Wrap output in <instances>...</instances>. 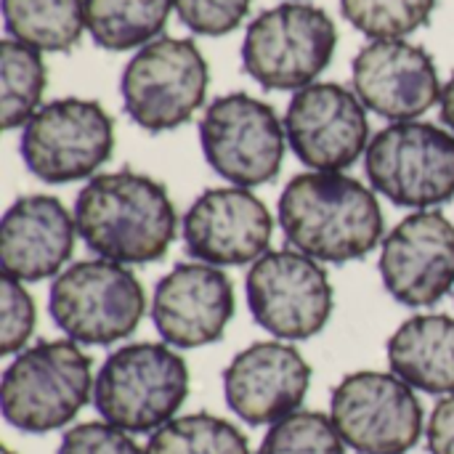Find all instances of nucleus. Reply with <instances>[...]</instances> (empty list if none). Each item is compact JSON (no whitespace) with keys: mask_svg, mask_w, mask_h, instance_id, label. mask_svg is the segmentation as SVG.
<instances>
[{"mask_svg":"<svg viewBox=\"0 0 454 454\" xmlns=\"http://www.w3.org/2000/svg\"><path fill=\"white\" fill-rule=\"evenodd\" d=\"M277 215L287 245L319 263L359 261L386 239L375 192L346 173L295 176L279 197Z\"/></svg>","mask_w":454,"mask_h":454,"instance_id":"f257e3e1","label":"nucleus"},{"mask_svg":"<svg viewBox=\"0 0 454 454\" xmlns=\"http://www.w3.org/2000/svg\"><path fill=\"white\" fill-rule=\"evenodd\" d=\"M77 234L104 261L138 266L160 261L176 239L168 189L136 170L93 176L74 200Z\"/></svg>","mask_w":454,"mask_h":454,"instance_id":"f03ea898","label":"nucleus"},{"mask_svg":"<svg viewBox=\"0 0 454 454\" xmlns=\"http://www.w3.org/2000/svg\"><path fill=\"white\" fill-rule=\"evenodd\" d=\"M189 396V367L168 343H130L101 364L93 404L104 423L128 434L168 426Z\"/></svg>","mask_w":454,"mask_h":454,"instance_id":"7ed1b4c3","label":"nucleus"},{"mask_svg":"<svg viewBox=\"0 0 454 454\" xmlns=\"http://www.w3.org/2000/svg\"><path fill=\"white\" fill-rule=\"evenodd\" d=\"M93 383L90 356L74 340H43L5 367L0 410L5 423L24 434H51L77 418Z\"/></svg>","mask_w":454,"mask_h":454,"instance_id":"20e7f679","label":"nucleus"},{"mask_svg":"<svg viewBox=\"0 0 454 454\" xmlns=\"http://www.w3.org/2000/svg\"><path fill=\"white\" fill-rule=\"evenodd\" d=\"M338 29L311 3H279L258 13L242 40V67L266 90H301L333 61Z\"/></svg>","mask_w":454,"mask_h":454,"instance_id":"39448f33","label":"nucleus"},{"mask_svg":"<svg viewBox=\"0 0 454 454\" xmlns=\"http://www.w3.org/2000/svg\"><path fill=\"white\" fill-rule=\"evenodd\" d=\"M48 311L69 340L112 346L136 333L146 311V295L128 266L96 258L80 261L53 279Z\"/></svg>","mask_w":454,"mask_h":454,"instance_id":"423d86ee","label":"nucleus"},{"mask_svg":"<svg viewBox=\"0 0 454 454\" xmlns=\"http://www.w3.org/2000/svg\"><path fill=\"white\" fill-rule=\"evenodd\" d=\"M210 69L186 37H157L128 61L120 80L128 117L149 130H176L205 104Z\"/></svg>","mask_w":454,"mask_h":454,"instance_id":"0eeeda50","label":"nucleus"},{"mask_svg":"<svg viewBox=\"0 0 454 454\" xmlns=\"http://www.w3.org/2000/svg\"><path fill=\"white\" fill-rule=\"evenodd\" d=\"M375 192L399 207L431 210L454 197V133L431 122H394L364 152Z\"/></svg>","mask_w":454,"mask_h":454,"instance_id":"6e6552de","label":"nucleus"},{"mask_svg":"<svg viewBox=\"0 0 454 454\" xmlns=\"http://www.w3.org/2000/svg\"><path fill=\"white\" fill-rule=\"evenodd\" d=\"M114 149V120L90 98L43 104L21 130L19 154L45 184H72L93 176Z\"/></svg>","mask_w":454,"mask_h":454,"instance_id":"1a4fd4ad","label":"nucleus"},{"mask_svg":"<svg viewBox=\"0 0 454 454\" xmlns=\"http://www.w3.org/2000/svg\"><path fill=\"white\" fill-rule=\"evenodd\" d=\"M285 125L271 104L250 93L218 96L200 120V144L207 165L231 186H263L285 160Z\"/></svg>","mask_w":454,"mask_h":454,"instance_id":"9d476101","label":"nucleus"},{"mask_svg":"<svg viewBox=\"0 0 454 454\" xmlns=\"http://www.w3.org/2000/svg\"><path fill=\"white\" fill-rule=\"evenodd\" d=\"M330 418L356 454H407L423 436V404L394 372L346 375L330 399Z\"/></svg>","mask_w":454,"mask_h":454,"instance_id":"9b49d317","label":"nucleus"},{"mask_svg":"<svg viewBox=\"0 0 454 454\" xmlns=\"http://www.w3.org/2000/svg\"><path fill=\"white\" fill-rule=\"evenodd\" d=\"M247 306L279 340H309L333 317V285L319 261L285 247L269 250L247 271Z\"/></svg>","mask_w":454,"mask_h":454,"instance_id":"f8f14e48","label":"nucleus"},{"mask_svg":"<svg viewBox=\"0 0 454 454\" xmlns=\"http://www.w3.org/2000/svg\"><path fill=\"white\" fill-rule=\"evenodd\" d=\"M285 133L295 157L319 173L348 170L370 146L364 104L338 82H311L295 90L285 112Z\"/></svg>","mask_w":454,"mask_h":454,"instance_id":"ddd939ff","label":"nucleus"},{"mask_svg":"<svg viewBox=\"0 0 454 454\" xmlns=\"http://www.w3.org/2000/svg\"><path fill=\"white\" fill-rule=\"evenodd\" d=\"M380 279L388 295L423 309L454 287V223L442 210H418L399 221L380 247Z\"/></svg>","mask_w":454,"mask_h":454,"instance_id":"4468645a","label":"nucleus"},{"mask_svg":"<svg viewBox=\"0 0 454 454\" xmlns=\"http://www.w3.org/2000/svg\"><path fill=\"white\" fill-rule=\"evenodd\" d=\"M274 218L245 186L202 192L184 215V245L210 266H245L269 253Z\"/></svg>","mask_w":454,"mask_h":454,"instance_id":"2eb2a0df","label":"nucleus"},{"mask_svg":"<svg viewBox=\"0 0 454 454\" xmlns=\"http://www.w3.org/2000/svg\"><path fill=\"white\" fill-rule=\"evenodd\" d=\"M351 80L359 101L391 122H410L442 101L434 56L407 40L367 43L354 56Z\"/></svg>","mask_w":454,"mask_h":454,"instance_id":"dca6fc26","label":"nucleus"},{"mask_svg":"<svg viewBox=\"0 0 454 454\" xmlns=\"http://www.w3.org/2000/svg\"><path fill=\"white\" fill-rule=\"evenodd\" d=\"M234 311V285L210 263H178L152 295V322L173 348H202L221 340Z\"/></svg>","mask_w":454,"mask_h":454,"instance_id":"f3484780","label":"nucleus"},{"mask_svg":"<svg viewBox=\"0 0 454 454\" xmlns=\"http://www.w3.org/2000/svg\"><path fill=\"white\" fill-rule=\"evenodd\" d=\"M309 386V362L298 348L279 340L247 346L223 370L226 404L247 426H274L298 412Z\"/></svg>","mask_w":454,"mask_h":454,"instance_id":"a211bd4d","label":"nucleus"},{"mask_svg":"<svg viewBox=\"0 0 454 454\" xmlns=\"http://www.w3.org/2000/svg\"><path fill=\"white\" fill-rule=\"evenodd\" d=\"M77 223L51 194L19 197L0 221V266L19 282L59 277L74 250Z\"/></svg>","mask_w":454,"mask_h":454,"instance_id":"6ab92c4d","label":"nucleus"},{"mask_svg":"<svg viewBox=\"0 0 454 454\" xmlns=\"http://www.w3.org/2000/svg\"><path fill=\"white\" fill-rule=\"evenodd\" d=\"M388 364L415 391L431 396L454 394V319L447 314H418L388 340Z\"/></svg>","mask_w":454,"mask_h":454,"instance_id":"aec40b11","label":"nucleus"},{"mask_svg":"<svg viewBox=\"0 0 454 454\" xmlns=\"http://www.w3.org/2000/svg\"><path fill=\"white\" fill-rule=\"evenodd\" d=\"M3 21L16 43L67 53L82 37L85 0H3Z\"/></svg>","mask_w":454,"mask_h":454,"instance_id":"412c9836","label":"nucleus"},{"mask_svg":"<svg viewBox=\"0 0 454 454\" xmlns=\"http://www.w3.org/2000/svg\"><path fill=\"white\" fill-rule=\"evenodd\" d=\"M173 0H85V29L104 51L144 48L165 29Z\"/></svg>","mask_w":454,"mask_h":454,"instance_id":"4be33fe9","label":"nucleus"},{"mask_svg":"<svg viewBox=\"0 0 454 454\" xmlns=\"http://www.w3.org/2000/svg\"><path fill=\"white\" fill-rule=\"evenodd\" d=\"M45 82L48 69L40 51L11 37L0 43V120L5 130L29 122L37 112Z\"/></svg>","mask_w":454,"mask_h":454,"instance_id":"5701e85b","label":"nucleus"},{"mask_svg":"<svg viewBox=\"0 0 454 454\" xmlns=\"http://www.w3.org/2000/svg\"><path fill=\"white\" fill-rule=\"evenodd\" d=\"M144 454H250V444L234 423L194 412L154 431Z\"/></svg>","mask_w":454,"mask_h":454,"instance_id":"b1692460","label":"nucleus"},{"mask_svg":"<svg viewBox=\"0 0 454 454\" xmlns=\"http://www.w3.org/2000/svg\"><path fill=\"white\" fill-rule=\"evenodd\" d=\"M436 0H340L343 19L372 40H404L431 21Z\"/></svg>","mask_w":454,"mask_h":454,"instance_id":"393cba45","label":"nucleus"},{"mask_svg":"<svg viewBox=\"0 0 454 454\" xmlns=\"http://www.w3.org/2000/svg\"><path fill=\"white\" fill-rule=\"evenodd\" d=\"M258 454H346L330 415L298 410L269 428Z\"/></svg>","mask_w":454,"mask_h":454,"instance_id":"a878e982","label":"nucleus"},{"mask_svg":"<svg viewBox=\"0 0 454 454\" xmlns=\"http://www.w3.org/2000/svg\"><path fill=\"white\" fill-rule=\"evenodd\" d=\"M0 354L13 356L24 351L35 330V301L24 282L13 277H0Z\"/></svg>","mask_w":454,"mask_h":454,"instance_id":"bb28decb","label":"nucleus"},{"mask_svg":"<svg viewBox=\"0 0 454 454\" xmlns=\"http://www.w3.org/2000/svg\"><path fill=\"white\" fill-rule=\"evenodd\" d=\"M253 0H173L178 19L197 35H207V37H221L234 32L247 11H250Z\"/></svg>","mask_w":454,"mask_h":454,"instance_id":"cd10ccee","label":"nucleus"},{"mask_svg":"<svg viewBox=\"0 0 454 454\" xmlns=\"http://www.w3.org/2000/svg\"><path fill=\"white\" fill-rule=\"evenodd\" d=\"M59 454H144V450L128 431L93 420L69 428L59 444Z\"/></svg>","mask_w":454,"mask_h":454,"instance_id":"c85d7f7f","label":"nucleus"},{"mask_svg":"<svg viewBox=\"0 0 454 454\" xmlns=\"http://www.w3.org/2000/svg\"><path fill=\"white\" fill-rule=\"evenodd\" d=\"M426 442L431 454H454V394L444 396L434 407L426 428Z\"/></svg>","mask_w":454,"mask_h":454,"instance_id":"c756f323","label":"nucleus"},{"mask_svg":"<svg viewBox=\"0 0 454 454\" xmlns=\"http://www.w3.org/2000/svg\"><path fill=\"white\" fill-rule=\"evenodd\" d=\"M439 104H442V122L454 133V74L442 88V101Z\"/></svg>","mask_w":454,"mask_h":454,"instance_id":"7c9ffc66","label":"nucleus"},{"mask_svg":"<svg viewBox=\"0 0 454 454\" xmlns=\"http://www.w3.org/2000/svg\"><path fill=\"white\" fill-rule=\"evenodd\" d=\"M3 454H13V452H11V450H8V447H3Z\"/></svg>","mask_w":454,"mask_h":454,"instance_id":"2f4dec72","label":"nucleus"}]
</instances>
